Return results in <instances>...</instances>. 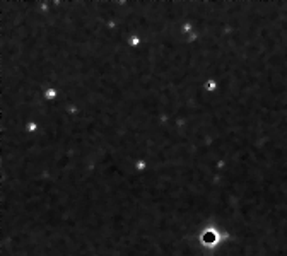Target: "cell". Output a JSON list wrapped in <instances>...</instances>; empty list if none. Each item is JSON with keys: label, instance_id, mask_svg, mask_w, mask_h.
Returning <instances> with one entry per match:
<instances>
[{"label": "cell", "instance_id": "6da1fadb", "mask_svg": "<svg viewBox=\"0 0 287 256\" xmlns=\"http://www.w3.org/2000/svg\"><path fill=\"white\" fill-rule=\"evenodd\" d=\"M205 87H207L209 91H214V89H215V87H217V86H215V82H214V80H209V82H207V86H205Z\"/></svg>", "mask_w": 287, "mask_h": 256}, {"label": "cell", "instance_id": "7a4b0ae2", "mask_svg": "<svg viewBox=\"0 0 287 256\" xmlns=\"http://www.w3.org/2000/svg\"><path fill=\"white\" fill-rule=\"evenodd\" d=\"M46 97H48V99L55 97V91H51V89H50V91H46Z\"/></svg>", "mask_w": 287, "mask_h": 256}]
</instances>
